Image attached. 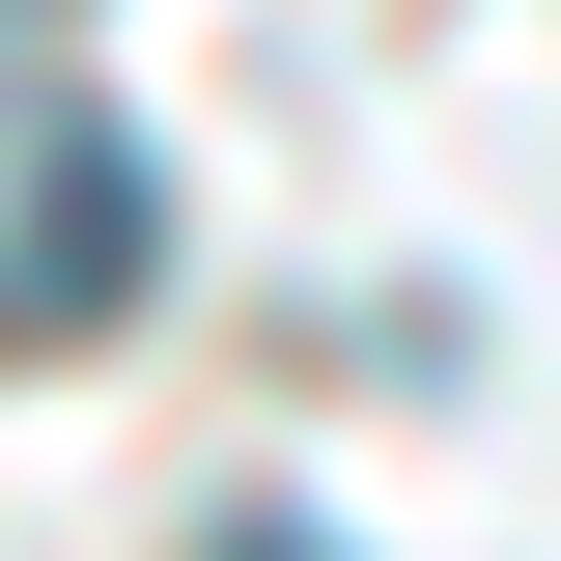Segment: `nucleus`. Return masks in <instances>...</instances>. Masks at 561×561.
Here are the masks:
<instances>
[{"label": "nucleus", "instance_id": "1", "mask_svg": "<svg viewBox=\"0 0 561 561\" xmlns=\"http://www.w3.org/2000/svg\"><path fill=\"white\" fill-rule=\"evenodd\" d=\"M140 280H169V169H140L113 84L0 57V337H113Z\"/></svg>", "mask_w": 561, "mask_h": 561}]
</instances>
